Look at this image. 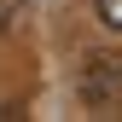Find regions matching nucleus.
<instances>
[{"label":"nucleus","instance_id":"1","mask_svg":"<svg viewBox=\"0 0 122 122\" xmlns=\"http://www.w3.org/2000/svg\"><path fill=\"white\" fill-rule=\"evenodd\" d=\"M76 93L87 111H122V52H87Z\"/></svg>","mask_w":122,"mask_h":122},{"label":"nucleus","instance_id":"2","mask_svg":"<svg viewBox=\"0 0 122 122\" xmlns=\"http://www.w3.org/2000/svg\"><path fill=\"white\" fill-rule=\"evenodd\" d=\"M99 23L122 35V0H99Z\"/></svg>","mask_w":122,"mask_h":122}]
</instances>
